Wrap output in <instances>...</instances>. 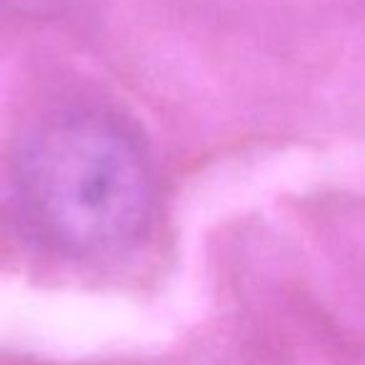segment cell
<instances>
[{
	"instance_id": "1",
	"label": "cell",
	"mask_w": 365,
	"mask_h": 365,
	"mask_svg": "<svg viewBox=\"0 0 365 365\" xmlns=\"http://www.w3.org/2000/svg\"><path fill=\"white\" fill-rule=\"evenodd\" d=\"M16 182L38 238L73 255L123 248L150 210V173L140 145L101 113L46 118L23 143Z\"/></svg>"
}]
</instances>
